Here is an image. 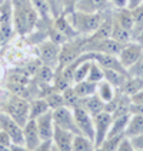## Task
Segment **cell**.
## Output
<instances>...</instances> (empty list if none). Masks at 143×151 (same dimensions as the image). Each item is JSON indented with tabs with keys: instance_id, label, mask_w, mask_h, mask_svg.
Segmentation results:
<instances>
[{
	"instance_id": "52a82bcc",
	"label": "cell",
	"mask_w": 143,
	"mask_h": 151,
	"mask_svg": "<svg viewBox=\"0 0 143 151\" xmlns=\"http://www.w3.org/2000/svg\"><path fill=\"white\" fill-rule=\"evenodd\" d=\"M53 113V121H54V127L62 128V130H68L73 134H79V128L76 126L75 114H73V109L70 107H60L52 111Z\"/></svg>"
},
{
	"instance_id": "681fc988",
	"label": "cell",
	"mask_w": 143,
	"mask_h": 151,
	"mask_svg": "<svg viewBox=\"0 0 143 151\" xmlns=\"http://www.w3.org/2000/svg\"><path fill=\"white\" fill-rule=\"evenodd\" d=\"M135 40H136V42H139V43H140V44H142V46H143V32H142V33H140V34H139L137 37H136Z\"/></svg>"
},
{
	"instance_id": "7dc6e473",
	"label": "cell",
	"mask_w": 143,
	"mask_h": 151,
	"mask_svg": "<svg viewBox=\"0 0 143 151\" xmlns=\"http://www.w3.org/2000/svg\"><path fill=\"white\" fill-rule=\"evenodd\" d=\"M140 4H143V0H127V7L129 9H136Z\"/></svg>"
},
{
	"instance_id": "ba28073f",
	"label": "cell",
	"mask_w": 143,
	"mask_h": 151,
	"mask_svg": "<svg viewBox=\"0 0 143 151\" xmlns=\"http://www.w3.org/2000/svg\"><path fill=\"white\" fill-rule=\"evenodd\" d=\"M122 49H123V44L116 42L112 37L103 39V40H96V42H90L87 39L86 44H84L83 53H86V51H99V53H106V54H112V56H119Z\"/></svg>"
},
{
	"instance_id": "f5cc1de1",
	"label": "cell",
	"mask_w": 143,
	"mask_h": 151,
	"mask_svg": "<svg viewBox=\"0 0 143 151\" xmlns=\"http://www.w3.org/2000/svg\"><path fill=\"white\" fill-rule=\"evenodd\" d=\"M52 151H59L57 148H56V147H54V144H53V150H52Z\"/></svg>"
},
{
	"instance_id": "d590c367",
	"label": "cell",
	"mask_w": 143,
	"mask_h": 151,
	"mask_svg": "<svg viewBox=\"0 0 143 151\" xmlns=\"http://www.w3.org/2000/svg\"><path fill=\"white\" fill-rule=\"evenodd\" d=\"M127 76L143 78V54L140 56V59L137 60L133 66H130V67L127 68Z\"/></svg>"
},
{
	"instance_id": "e575fe53",
	"label": "cell",
	"mask_w": 143,
	"mask_h": 151,
	"mask_svg": "<svg viewBox=\"0 0 143 151\" xmlns=\"http://www.w3.org/2000/svg\"><path fill=\"white\" fill-rule=\"evenodd\" d=\"M62 93H63V97H65V104H66V107L75 109L76 106H79V101H80V99H79V96L76 94L73 86L68 87L65 91H62Z\"/></svg>"
},
{
	"instance_id": "d6a6232c",
	"label": "cell",
	"mask_w": 143,
	"mask_h": 151,
	"mask_svg": "<svg viewBox=\"0 0 143 151\" xmlns=\"http://www.w3.org/2000/svg\"><path fill=\"white\" fill-rule=\"evenodd\" d=\"M87 80L92 83H100L102 80H105V68L100 67L96 61H92V66L89 70V76Z\"/></svg>"
},
{
	"instance_id": "d6986e66",
	"label": "cell",
	"mask_w": 143,
	"mask_h": 151,
	"mask_svg": "<svg viewBox=\"0 0 143 151\" xmlns=\"http://www.w3.org/2000/svg\"><path fill=\"white\" fill-rule=\"evenodd\" d=\"M53 26H54L63 36H66L68 40H72V39L79 37V33L75 30V27L72 26L70 20H69L68 16H65V14H60L59 17H54V19H53Z\"/></svg>"
},
{
	"instance_id": "2e32d148",
	"label": "cell",
	"mask_w": 143,
	"mask_h": 151,
	"mask_svg": "<svg viewBox=\"0 0 143 151\" xmlns=\"http://www.w3.org/2000/svg\"><path fill=\"white\" fill-rule=\"evenodd\" d=\"M23 141H25L26 147H29L30 150H34L43 141L34 120H29L23 126Z\"/></svg>"
},
{
	"instance_id": "7a4b0ae2",
	"label": "cell",
	"mask_w": 143,
	"mask_h": 151,
	"mask_svg": "<svg viewBox=\"0 0 143 151\" xmlns=\"http://www.w3.org/2000/svg\"><path fill=\"white\" fill-rule=\"evenodd\" d=\"M29 109H30V101L19 94L6 90L4 94L1 96L0 111L15 118L20 126H25L29 121Z\"/></svg>"
},
{
	"instance_id": "f546056e",
	"label": "cell",
	"mask_w": 143,
	"mask_h": 151,
	"mask_svg": "<svg viewBox=\"0 0 143 151\" xmlns=\"http://www.w3.org/2000/svg\"><path fill=\"white\" fill-rule=\"evenodd\" d=\"M44 100L47 101V104H49V107H50L52 111L66 106V104H65L63 93L57 91V90H54V88H52L50 91H47L46 94H44Z\"/></svg>"
},
{
	"instance_id": "7c38bea8",
	"label": "cell",
	"mask_w": 143,
	"mask_h": 151,
	"mask_svg": "<svg viewBox=\"0 0 143 151\" xmlns=\"http://www.w3.org/2000/svg\"><path fill=\"white\" fill-rule=\"evenodd\" d=\"M113 121V116L107 113V111H102L100 114L93 117V123H94V144L96 147H99L109 134L110 126Z\"/></svg>"
},
{
	"instance_id": "ee69618b",
	"label": "cell",
	"mask_w": 143,
	"mask_h": 151,
	"mask_svg": "<svg viewBox=\"0 0 143 151\" xmlns=\"http://www.w3.org/2000/svg\"><path fill=\"white\" fill-rule=\"evenodd\" d=\"M130 114L143 116V104H132L130 106Z\"/></svg>"
},
{
	"instance_id": "d4e9b609",
	"label": "cell",
	"mask_w": 143,
	"mask_h": 151,
	"mask_svg": "<svg viewBox=\"0 0 143 151\" xmlns=\"http://www.w3.org/2000/svg\"><path fill=\"white\" fill-rule=\"evenodd\" d=\"M127 73L123 71H118V70H105V80L109 81L113 87H116L118 90H120L123 87V84L127 80Z\"/></svg>"
},
{
	"instance_id": "f35d334b",
	"label": "cell",
	"mask_w": 143,
	"mask_h": 151,
	"mask_svg": "<svg viewBox=\"0 0 143 151\" xmlns=\"http://www.w3.org/2000/svg\"><path fill=\"white\" fill-rule=\"evenodd\" d=\"M129 140H130V143H132V145H133V148L136 151H143V134L135 135Z\"/></svg>"
},
{
	"instance_id": "ab89813d",
	"label": "cell",
	"mask_w": 143,
	"mask_h": 151,
	"mask_svg": "<svg viewBox=\"0 0 143 151\" xmlns=\"http://www.w3.org/2000/svg\"><path fill=\"white\" fill-rule=\"evenodd\" d=\"M116 151H136L135 148H133V145H132V143H130V140L127 138V137H125L123 140H122V143L119 144L118 150Z\"/></svg>"
},
{
	"instance_id": "30bf717a",
	"label": "cell",
	"mask_w": 143,
	"mask_h": 151,
	"mask_svg": "<svg viewBox=\"0 0 143 151\" xmlns=\"http://www.w3.org/2000/svg\"><path fill=\"white\" fill-rule=\"evenodd\" d=\"M0 128L6 131L12 138V144H25L23 141V126H20L15 118L0 111Z\"/></svg>"
},
{
	"instance_id": "816d5d0a",
	"label": "cell",
	"mask_w": 143,
	"mask_h": 151,
	"mask_svg": "<svg viewBox=\"0 0 143 151\" xmlns=\"http://www.w3.org/2000/svg\"><path fill=\"white\" fill-rule=\"evenodd\" d=\"M94 151H103V150H102L100 147H96V150H94Z\"/></svg>"
},
{
	"instance_id": "8d00e7d4",
	"label": "cell",
	"mask_w": 143,
	"mask_h": 151,
	"mask_svg": "<svg viewBox=\"0 0 143 151\" xmlns=\"http://www.w3.org/2000/svg\"><path fill=\"white\" fill-rule=\"evenodd\" d=\"M46 3L50 7L53 19L54 17H59L62 14V12H63V0H46Z\"/></svg>"
},
{
	"instance_id": "484cf974",
	"label": "cell",
	"mask_w": 143,
	"mask_h": 151,
	"mask_svg": "<svg viewBox=\"0 0 143 151\" xmlns=\"http://www.w3.org/2000/svg\"><path fill=\"white\" fill-rule=\"evenodd\" d=\"M112 39H115L116 42L122 43V44H126V43L132 42L133 40V36H132V32H129L127 29L122 27L118 22L115 20L113 22V29H112Z\"/></svg>"
},
{
	"instance_id": "bcb514c9",
	"label": "cell",
	"mask_w": 143,
	"mask_h": 151,
	"mask_svg": "<svg viewBox=\"0 0 143 151\" xmlns=\"http://www.w3.org/2000/svg\"><path fill=\"white\" fill-rule=\"evenodd\" d=\"M10 151H33V150L26 147L25 144H12L10 145Z\"/></svg>"
},
{
	"instance_id": "e0dca14e",
	"label": "cell",
	"mask_w": 143,
	"mask_h": 151,
	"mask_svg": "<svg viewBox=\"0 0 143 151\" xmlns=\"http://www.w3.org/2000/svg\"><path fill=\"white\" fill-rule=\"evenodd\" d=\"M110 6L109 0H79L76 10L83 13H102Z\"/></svg>"
},
{
	"instance_id": "f1b7e54d",
	"label": "cell",
	"mask_w": 143,
	"mask_h": 151,
	"mask_svg": "<svg viewBox=\"0 0 143 151\" xmlns=\"http://www.w3.org/2000/svg\"><path fill=\"white\" fill-rule=\"evenodd\" d=\"M96 87H97V83H92L89 80L73 84V88H75L76 94L79 96V99H84V97L96 94Z\"/></svg>"
},
{
	"instance_id": "f6af8a7d",
	"label": "cell",
	"mask_w": 143,
	"mask_h": 151,
	"mask_svg": "<svg viewBox=\"0 0 143 151\" xmlns=\"http://www.w3.org/2000/svg\"><path fill=\"white\" fill-rule=\"evenodd\" d=\"M110 4L115 9H122V7H127V0H109Z\"/></svg>"
},
{
	"instance_id": "83f0119b",
	"label": "cell",
	"mask_w": 143,
	"mask_h": 151,
	"mask_svg": "<svg viewBox=\"0 0 143 151\" xmlns=\"http://www.w3.org/2000/svg\"><path fill=\"white\" fill-rule=\"evenodd\" d=\"M76 68H75V76H73V84L80 83L87 80L89 76V70L92 66V60H83V61H77L76 60Z\"/></svg>"
},
{
	"instance_id": "6da1fadb",
	"label": "cell",
	"mask_w": 143,
	"mask_h": 151,
	"mask_svg": "<svg viewBox=\"0 0 143 151\" xmlns=\"http://www.w3.org/2000/svg\"><path fill=\"white\" fill-rule=\"evenodd\" d=\"M13 6V26L15 33L20 37L32 34L40 20L32 0H12Z\"/></svg>"
},
{
	"instance_id": "4316f807",
	"label": "cell",
	"mask_w": 143,
	"mask_h": 151,
	"mask_svg": "<svg viewBox=\"0 0 143 151\" xmlns=\"http://www.w3.org/2000/svg\"><path fill=\"white\" fill-rule=\"evenodd\" d=\"M96 150V144L89 137L82 134H76L73 140V147L72 151H94Z\"/></svg>"
},
{
	"instance_id": "9c48e42d",
	"label": "cell",
	"mask_w": 143,
	"mask_h": 151,
	"mask_svg": "<svg viewBox=\"0 0 143 151\" xmlns=\"http://www.w3.org/2000/svg\"><path fill=\"white\" fill-rule=\"evenodd\" d=\"M73 114H75L76 126L79 128V134L86 135L90 140L94 141V123H93V117L82 107V106H76L73 109Z\"/></svg>"
},
{
	"instance_id": "4fadbf2b",
	"label": "cell",
	"mask_w": 143,
	"mask_h": 151,
	"mask_svg": "<svg viewBox=\"0 0 143 151\" xmlns=\"http://www.w3.org/2000/svg\"><path fill=\"white\" fill-rule=\"evenodd\" d=\"M0 32L7 37L9 40L15 34L13 26V6L12 0H4V3L0 7Z\"/></svg>"
},
{
	"instance_id": "1f68e13d",
	"label": "cell",
	"mask_w": 143,
	"mask_h": 151,
	"mask_svg": "<svg viewBox=\"0 0 143 151\" xmlns=\"http://www.w3.org/2000/svg\"><path fill=\"white\" fill-rule=\"evenodd\" d=\"M34 9L37 10L39 16H40V20H53V16H52V12L49 4L46 3V0H32Z\"/></svg>"
},
{
	"instance_id": "836d02e7",
	"label": "cell",
	"mask_w": 143,
	"mask_h": 151,
	"mask_svg": "<svg viewBox=\"0 0 143 151\" xmlns=\"http://www.w3.org/2000/svg\"><path fill=\"white\" fill-rule=\"evenodd\" d=\"M125 138V135H113V137H106V140L99 145L103 151H116L119 144L122 143V140Z\"/></svg>"
},
{
	"instance_id": "ac0fdd59",
	"label": "cell",
	"mask_w": 143,
	"mask_h": 151,
	"mask_svg": "<svg viewBox=\"0 0 143 151\" xmlns=\"http://www.w3.org/2000/svg\"><path fill=\"white\" fill-rule=\"evenodd\" d=\"M79 106H82L92 117L100 114L102 111H105V101L100 100V97L97 94H93V96H89V97L80 99Z\"/></svg>"
},
{
	"instance_id": "c3c4849f",
	"label": "cell",
	"mask_w": 143,
	"mask_h": 151,
	"mask_svg": "<svg viewBox=\"0 0 143 151\" xmlns=\"http://www.w3.org/2000/svg\"><path fill=\"white\" fill-rule=\"evenodd\" d=\"M6 77V68H4V64H3V60L0 59V83L4 80Z\"/></svg>"
},
{
	"instance_id": "db71d44e",
	"label": "cell",
	"mask_w": 143,
	"mask_h": 151,
	"mask_svg": "<svg viewBox=\"0 0 143 151\" xmlns=\"http://www.w3.org/2000/svg\"><path fill=\"white\" fill-rule=\"evenodd\" d=\"M4 3V0H0V7H1V4Z\"/></svg>"
},
{
	"instance_id": "60d3db41",
	"label": "cell",
	"mask_w": 143,
	"mask_h": 151,
	"mask_svg": "<svg viewBox=\"0 0 143 151\" xmlns=\"http://www.w3.org/2000/svg\"><path fill=\"white\" fill-rule=\"evenodd\" d=\"M53 150V141L52 140H43L33 151H52Z\"/></svg>"
},
{
	"instance_id": "74e56055",
	"label": "cell",
	"mask_w": 143,
	"mask_h": 151,
	"mask_svg": "<svg viewBox=\"0 0 143 151\" xmlns=\"http://www.w3.org/2000/svg\"><path fill=\"white\" fill-rule=\"evenodd\" d=\"M79 0H63V12L62 14H70L76 10Z\"/></svg>"
},
{
	"instance_id": "277c9868",
	"label": "cell",
	"mask_w": 143,
	"mask_h": 151,
	"mask_svg": "<svg viewBox=\"0 0 143 151\" xmlns=\"http://www.w3.org/2000/svg\"><path fill=\"white\" fill-rule=\"evenodd\" d=\"M86 40H87V37L79 36V37L72 39V40L66 42L65 44H62L57 70H62L63 67L69 66L70 63H73L75 60H77L83 54V49H84V44H86Z\"/></svg>"
},
{
	"instance_id": "5bb4252c",
	"label": "cell",
	"mask_w": 143,
	"mask_h": 151,
	"mask_svg": "<svg viewBox=\"0 0 143 151\" xmlns=\"http://www.w3.org/2000/svg\"><path fill=\"white\" fill-rule=\"evenodd\" d=\"M75 135L76 134L70 133L68 130H62V128L54 127V133H53L52 141H53L54 147H56L59 151H72Z\"/></svg>"
},
{
	"instance_id": "3957f363",
	"label": "cell",
	"mask_w": 143,
	"mask_h": 151,
	"mask_svg": "<svg viewBox=\"0 0 143 151\" xmlns=\"http://www.w3.org/2000/svg\"><path fill=\"white\" fill-rule=\"evenodd\" d=\"M65 16H68L79 36L89 37L99 29L102 20H103V12L102 13H83V12L75 10L73 13L65 14Z\"/></svg>"
},
{
	"instance_id": "7bdbcfd3",
	"label": "cell",
	"mask_w": 143,
	"mask_h": 151,
	"mask_svg": "<svg viewBox=\"0 0 143 151\" xmlns=\"http://www.w3.org/2000/svg\"><path fill=\"white\" fill-rule=\"evenodd\" d=\"M0 144H3V145H12V138L9 137V134L6 131H3L1 128H0Z\"/></svg>"
},
{
	"instance_id": "8fae6325",
	"label": "cell",
	"mask_w": 143,
	"mask_h": 151,
	"mask_svg": "<svg viewBox=\"0 0 143 151\" xmlns=\"http://www.w3.org/2000/svg\"><path fill=\"white\" fill-rule=\"evenodd\" d=\"M143 54V46L136 40L123 44V49L119 53V60L122 63V66L126 68H129L130 66H133L137 60L140 59V56Z\"/></svg>"
},
{
	"instance_id": "b9f144b4",
	"label": "cell",
	"mask_w": 143,
	"mask_h": 151,
	"mask_svg": "<svg viewBox=\"0 0 143 151\" xmlns=\"http://www.w3.org/2000/svg\"><path fill=\"white\" fill-rule=\"evenodd\" d=\"M130 101H132V104H143V90L132 94L130 96Z\"/></svg>"
},
{
	"instance_id": "7402d4cb",
	"label": "cell",
	"mask_w": 143,
	"mask_h": 151,
	"mask_svg": "<svg viewBox=\"0 0 143 151\" xmlns=\"http://www.w3.org/2000/svg\"><path fill=\"white\" fill-rule=\"evenodd\" d=\"M139 134H143V116L130 114L129 123H127L126 130H125V137L132 138V137Z\"/></svg>"
},
{
	"instance_id": "f907efd6",
	"label": "cell",
	"mask_w": 143,
	"mask_h": 151,
	"mask_svg": "<svg viewBox=\"0 0 143 151\" xmlns=\"http://www.w3.org/2000/svg\"><path fill=\"white\" fill-rule=\"evenodd\" d=\"M0 151H10V147H9V145H3V144H0Z\"/></svg>"
},
{
	"instance_id": "603a6c76",
	"label": "cell",
	"mask_w": 143,
	"mask_h": 151,
	"mask_svg": "<svg viewBox=\"0 0 143 151\" xmlns=\"http://www.w3.org/2000/svg\"><path fill=\"white\" fill-rule=\"evenodd\" d=\"M118 91H119L118 88L113 87V86H112L109 81H106V80H102L100 83H97V87H96V94L100 97V100L105 101V104L113 100V99L116 97Z\"/></svg>"
},
{
	"instance_id": "8992f818",
	"label": "cell",
	"mask_w": 143,
	"mask_h": 151,
	"mask_svg": "<svg viewBox=\"0 0 143 151\" xmlns=\"http://www.w3.org/2000/svg\"><path fill=\"white\" fill-rule=\"evenodd\" d=\"M26 44H29V42L26 40V37H20V43L15 42L7 44L4 47V50H3V54H1L3 61H6L7 64L15 66V67H22L26 63V60L29 59V56L26 53V47H25Z\"/></svg>"
},
{
	"instance_id": "9a60e30c",
	"label": "cell",
	"mask_w": 143,
	"mask_h": 151,
	"mask_svg": "<svg viewBox=\"0 0 143 151\" xmlns=\"http://www.w3.org/2000/svg\"><path fill=\"white\" fill-rule=\"evenodd\" d=\"M36 126L39 130V134L42 137V140H52L53 133H54V121H53V113L47 111L46 114H43L36 120Z\"/></svg>"
},
{
	"instance_id": "cb8c5ba5",
	"label": "cell",
	"mask_w": 143,
	"mask_h": 151,
	"mask_svg": "<svg viewBox=\"0 0 143 151\" xmlns=\"http://www.w3.org/2000/svg\"><path fill=\"white\" fill-rule=\"evenodd\" d=\"M130 114H125V116H119V117H113L112 126H110L109 134L107 137H113V135H125V130L129 123Z\"/></svg>"
},
{
	"instance_id": "5b68a950",
	"label": "cell",
	"mask_w": 143,
	"mask_h": 151,
	"mask_svg": "<svg viewBox=\"0 0 143 151\" xmlns=\"http://www.w3.org/2000/svg\"><path fill=\"white\" fill-rule=\"evenodd\" d=\"M60 47L59 44L53 43L52 40L46 39L40 42L39 44L34 46L36 49V56L40 59V61L43 63V66H47V67H52L54 70H57V66H59V56H60Z\"/></svg>"
},
{
	"instance_id": "4dcf8cb0",
	"label": "cell",
	"mask_w": 143,
	"mask_h": 151,
	"mask_svg": "<svg viewBox=\"0 0 143 151\" xmlns=\"http://www.w3.org/2000/svg\"><path fill=\"white\" fill-rule=\"evenodd\" d=\"M133 12V30H132V36L133 40L139 34L143 32V4L137 6L136 9H132Z\"/></svg>"
},
{
	"instance_id": "ffe728a7",
	"label": "cell",
	"mask_w": 143,
	"mask_h": 151,
	"mask_svg": "<svg viewBox=\"0 0 143 151\" xmlns=\"http://www.w3.org/2000/svg\"><path fill=\"white\" fill-rule=\"evenodd\" d=\"M50 111V107L44 97H36L30 100V109H29V120H36L43 114Z\"/></svg>"
},
{
	"instance_id": "44dd1931",
	"label": "cell",
	"mask_w": 143,
	"mask_h": 151,
	"mask_svg": "<svg viewBox=\"0 0 143 151\" xmlns=\"http://www.w3.org/2000/svg\"><path fill=\"white\" fill-rule=\"evenodd\" d=\"M113 16H115V20L122 27L127 29L129 32L133 30V12H132V9H129V7L115 9Z\"/></svg>"
}]
</instances>
